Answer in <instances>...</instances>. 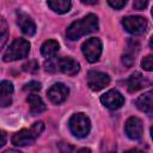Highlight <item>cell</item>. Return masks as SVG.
I'll return each instance as SVG.
<instances>
[{
  "label": "cell",
  "mask_w": 153,
  "mask_h": 153,
  "mask_svg": "<svg viewBox=\"0 0 153 153\" xmlns=\"http://www.w3.org/2000/svg\"><path fill=\"white\" fill-rule=\"evenodd\" d=\"M98 18L90 13L86 17L81 18L80 20L73 22L66 30V36L71 41H76L80 37L88 35L91 32H94L98 30Z\"/></svg>",
  "instance_id": "cell-1"
},
{
  "label": "cell",
  "mask_w": 153,
  "mask_h": 153,
  "mask_svg": "<svg viewBox=\"0 0 153 153\" xmlns=\"http://www.w3.org/2000/svg\"><path fill=\"white\" fill-rule=\"evenodd\" d=\"M29 51H30V43H29V41H26L24 38H16L12 42V44L4 53L2 60L5 62L17 61V60L26 57L29 55Z\"/></svg>",
  "instance_id": "cell-2"
},
{
  "label": "cell",
  "mask_w": 153,
  "mask_h": 153,
  "mask_svg": "<svg viewBox=\"0 0 153 153\" xmlns=\"http://www.w3.org/2000/svg\"><path fill=\"white\" fill-rule=\"evenodd\" d=\"M68 126H69V130L72 131V134L76 137H80V139L86 137L90 133V129H91L90 118L82 112L74 114L69 118Z\"/></svg>",
  "instance_id": "cell-3"
},
{
  "label": "cell",
  "mask_w": 153,
  "mask_h": 153,
  "mask_svg": "<svg viewBox=\"0 0 153 153\" xmlns=\"http://www.w3.org/2000/svg\"><path fill=\"white\" fill-rule=\"evenodd\" d=\"M102 42L100 39L96 38V37H92V38H88L81 47V50H82V54L84 56L86 57V60L91 63L96 62L99 60L100 57V54H102Z\"/></svg>",
  "instance_id": "cell-4"
},
{
  "label": "cell",
  "mask_w": 153,
  "mask_h": 153,
  "mask_svg": "<svg viewBox=\"0 0 153 153\" xmlns=\"http://www.w3.org/2000/svg\"><path fill=\"white\" fill-rule=\"evenodd\" d=\"M122 25L131 35H141L146 31L147 27V20L146 18L141 16H128L123 18Z\"/></svg>",
  "instance_id": "cell-5"
},
{
  "label": "cell",
  "mask_w": 153,
  "mask_h": 153,
  "mask_svg": "<svg viewBox=\"0 0 153 153\" xmlns=\"http://www.w3.org/2000/svg\"><path fill=\"white\" fill-rule=\"evenodd\" d=\"M110 82V76L99 71H90L87 74V85L92 91H100Z\"/></svg>",
  "instance_id": "cell-6"
},
{
  "label": "cell",
  "mask_w": 153,
  "mask_h": 153,
  "mask_svg": "<svg viewBox=\"0 0 153 153\" xmlns=\"http://www.w3.org/2000/svg\"><path fill=\"white\" fill-rule=\"evenodd\" d=\"M100 102L105 108L110 110H117L124 104V97L117 90H110L100 97Z\"/></svg>",
  "instance_id": "cell-7"
},
{
  "label": "cell",
  "mask_w": 153,
  "mask_h": 153,
  "mask_svg": "<svg viewBox=\"0 0 153 153\" xmlns=\"http://www.w3.org/2000/svg\"><path fill=\"white\" fill-rule=\"evenodd\" d=\"M124 131L127 134V136L131 140H139L142 136L143 133V127H142V122L140 118L131 116L126 121L124 124Z\"/></svg>",
  "instance_id": "cell-8"
},
{
  "label": "cell",
  "mask_w": 153,
  "mask_h": 153,
  "mask_svg": "<svg viewBox=\"0 0 153 153\" xmlns=\"http://www.w3.org/2000/svg\"><path fill=\"white\" fill-rule=\"evenodd\" d=\"M68 93H69L68 87L65 86V85L61 84V82L54 84L53 86H50V88H49L48 92H47L48 98H49L54 104H61V103H63V102L67 99Z\"/></svg>",
  "instance_id": "cell-9"
},
{
  "label": "cell",
  "mask_w": 153,
  "mask_h": 153,
  "mask_svg": "<svg viewBox=\"0 0 153 153\" xmlns=\"http://www.w3.org/2000/svg\"><path fill=\"white\" fill-rule=\"evenodd\" d=\"M36 139H37V136L31 130V128L30 129H22L12 136V143L17 147H24V146L32 145Z\"/></svg>",
  "instance_id": "cell-10"
},
{
  "label": "cell",
  "mask_w": 153,
  "mask_h": 153,
  "mask_svg": "<svg viewBox=\"0 0 153 153\" xmlns=\"http://www.w3.org/2000/svg\"><path fill=\"white\" fill-rule=\"evenodd\" d=\"M57 66H59V69L66 74V75H69V76H73L75 75L79 71H80V65L76 60H74L73 57H61L60 60H57Z\"/></svg>",
  "instance_id": "cell-11"
},
{
  "label": "cell",
  "mask_w": 153,
  "mask_h": 153,
  "mask_svg": "<svg viewBox=\"0 0 153 153\" xmlns=\"http://www.w3.org/2000/svg\"><path fill=\"white\" fill-rule=\"evenodd\" d=\"M17 23L19 25V27L22 29V31L27 35V36H32L36 32V24L32 20V18L30 16H27L26 13L18 11L17 12Z\"/></svg>",
  "instance_id": "cell-12"
},
{
  "label": "cell",
  "mask_w": 153,
  "mask_h": 153,
  "mask_svg": "<svg viewBox=\"0 0 153 153\" xmlns=\"http://www.w3.org/2000/svg\"><path fill=\"white\" fill-rule=\"evenodd\" d=\"M136 108L148 116H153V92H146L135 100Z\"/></svg>",
  "instance_id": "cell-13"
},
{
  "label": "cell",
  "mask_w": 153,
  "mask_h": 153,
  "mask_svg": "<svg viewBox=\"0 0 153 153\" xmlns=\"http://www.w3.org/2000/svg\"><path fill=\"white\" fill-rule=\"evenodd\" d=\"M148 84H149L148 80L141 73L135 72L129 76V79L127 81V87H128V91L133 93V92H136L139 90H142V88L147 87Z\"/></svg>",
  "instance_id": "cell-14"
},
{
  "label": "cell",
  "mask_w": 153,
  "mask_h": 153,
  "mask_svg": "<svg viewBox=\"0 0 153 153\" xmlns=\"http://www.w3.org/2000/svg\"><path fill=\"white\" fill-rule=\"evenodd\" d=\"M0 105L2 108L8 106L12 103V93H13V85L7 80H2L0 84Z\"/></svg>",
  "instance_id": "cell-15"
},
{
  "label": "cell",
  "mask_w": 153,
  "mask_h": 153,
  "mask_svg": "<svg viewBox=\"0 0 153 153\" xmlns=\"http://www.w3.org/2000/svg\"><path fill=\"white\" fill-rule=\"evenodd\" d=\"M139 51V44L135 41H129L128 42V47L127 50L124 51L123 56H122V62L126 67H131L134 61H135V56Z\"/></svg>",
  "instance_id": "cell-16"
},
{
  "label": "cell",
  "mask_w": 153,
  "mask_h": 153,
  "mask_svg": "<svg viewBox=\"0 0 153 153\" xmlns=\"http://www.w3.org/2000/svg\"><path fill=\"white\" fill-rule=\"evenodd\" d=\"M26 100H27V103L30 105V114L32 116H36V115L45 111V109H47L44 102L37 94H30V96H27Z\"/></svg>",
  "instance_id": "cell-17"
},
{
  "label": "cell",
  "mask_w": 153,
  "mask_h": 153,
  "mask_svg": "<svg viewBox=\"0 0 153 153\" xmlns=\"http://www.w3.org/2000/svg\"><path fill=\"white\" fill-rule=\"evenodd\" d=\"M59 49H60V45H59L57 41H55V39H48V41H45L42 44V47H41V54L44 57L50 59V57H54L55 56V54L59 51Z\"/></svg>",
  "instance_id": "cell-18"
},
{
  "label": "cell",
  "mask_w": 153,
  "mask_h": 153,
  "mask_svg": "<svg viewBox=\"0 0 153 153\" xmlns=\"http://www.w3.org/2000/svg\"><path fill=\"white\" fill-rule=\"evenodd\" d=\"M48 6L50 7V10H53L54 12L62 14L69 11L72 2L71 0H48Z\"/></svg>",
  "instance_id": "cell-19"
},
{
  "label": "cell",
  "mask_w": 153,
  "mask_h": 153,
  "mask_svg": "<svg viewBox=\"0 0 153 153\" xmlns=\"http://www.w3.org/2000/svg\"><path fill=\"white\" fill-rule=\"evenodd\" d=\"M22 67H23V69H24L25 72H27V73H36V72L38 71V68H39L37 61H35V60H30V61L25 62Z\"/></svg>",
  "instance_id": "cell-20"
},
{
  "label": "cell",
  "mask_w": 153,
  "mask_h": 153,
  "mask_svg": "<svg viewBox=\"0 0 153 153\" xmlns=\"http://www.w3.org/2000/svg\"><path fill=\"white\" fill-rule=\"evenodd\" d=\"M141 67L147 72H153V55H147L141 61Z\"/></svg>",
  "instance_id": "cell-21"
},
{
  "label": "cell",
  "mask_w": 153,
  "mask_h": 153,
  "mask_svg": "<svg viewBox=\"0 0 153 153\" xmlns=\"http://www.w3.org/2000/svg\"><path fill=\"white\" fill-rule=\"evenodd\" d=\"M31 130L35 133V135L38 137L41 134H42V131L44 130V123L42 122V121H38V122H35L32 126H31Z\"/></svg>",
  "instance_id": "cell-22"
},
{
  "label": "cell",
  "mask_w": 153,
  "mask_h": 153,
  "mask_svg": "<svg viewBox=\"0 0 153 153\" xmlns=\"http://www.w3.org/2000/svg\"><path fill=\"white\" fill-rule=\"evenodd\" d=\"M0 31H1V47L5 45V42L7 39V25H6V22L5 19L2 18L1 19V27H0Z\"/></svg>",
  "instance_id": "cell-23"
},
{
  "label": "cell",
  "mask_w": 153,
  "mask_h": 153,
  "mask_svg": "<svg viewBox=\"0 0 153 153\" xmlns=\"http://www.w3.org/2000/svg\"><path fill=\"white\" fill-rule=\"evenodd\" d=\"M148 5V0H134L133 8L136 11H143Z\"/></svg>",
  "instance_id": "cell-24"
},
{
  "label": "cell",
  "mask_w": 153,
  "mask_h": 153,
  "mask_svg": "<svg viewBox=\"0 0 153 153\" xmlns=\"http://www.w3.org/2000/svg\"><path fill=\"white\" fill-rule=\"evenodd\" d=\"M23 88H24V91H39L41 90V84L38 81H30Z\"/></svg>",
  "instance_id": "cell-25"
},
{
  "label": "cell",
  "mask_w": 153,
  "mask_h": 153,
  "mask_svg": "<svg viewBox=\"0 0 153 153\" xmlns=\"http://www.w3.org/2000/svg\"><path fill=\"white\" fill-rule=\"evenodd\" d=\"M128 0H108L109 5L115 8V10H121L122 7H124V5L127 4Z\"/></svg>",
  "instance_id": "cell-26"
},
{
  "label": "cell",
  "mask_w": 153,
  "mask_h": 153,
  "mask_svg": "<svg viewBox=\"0 0 153 153\" xmlns=\"http://www.w3.org/2000/svg\"><path fill=\"white\" fill-rule=\"evenodd\" d=\"M6 143V133L2 130L1 131V143H0V147H4Z\"/></svg>",
  "instance_id": "cell-27"
},
{
  "label": "cell",
  "mask_w": 153,
  "mask_h": 153,
  "mask_svg": "<svg viewBox=\"0 0 153 153\" xmlns=\"http://www.w3.org/2000/svg\"><path fill=\"white\" fill-rule=\"evenodd\" d=\"M82 4H85V5H96L99 0H80Z\"/></svg>",
  "instance_id": "cell-28"
},
{
  "label": "cell",
  "mask_w": 153,
  "mask_h": 153,
  "mask_svg": "<svg viewBox=\"0 0 153 153\" xmlns=\"http://www.w3.org/2000/svg\"><path fill=\"white\" fill-rule=\"evenodd\" d=\"M149 48L151 49H153V36L151 37V39H149Z\"/></svg>",
  "instance_id": "cell-29"
},
{
  "label": "cell",
  "mask_w": 153,
  "mask_h": 153,
  "mask_svg": "<svg viewBox=\"0 0 153 153\" xmlns=\"http://www.w3.org/2000/svg\"><path fill=\"white\" fill-rule=\"evenodd\" d=\"M151 136H152V140H153V127L151 128Z\"/></svg>",
  "instance_id": "cell-30"
},
{
  "label": "cell",
  "mask_w": 153,
  "mask_h": 153,
  "mask_svg": "<svg viewBox=\"0 0 153 153\" xmlns=\"http://www.w3.org/2000/svg\"><path fill=\"white\" fill-rule=\"evenodd\" d=\"M152 17H153V7H152Z\"/></svg>",
  "instance_id": "cell-31"
}]
</instances>
